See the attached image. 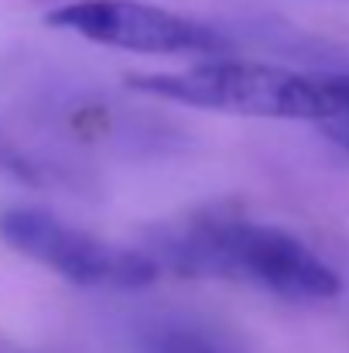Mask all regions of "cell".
I'll return each mask as SVG.
<instances>
[{"label": "cell", "mask_w": 349, "mask_h": 353, "mask_svg": "<svg viewBox=\"0 0 349 353\" xmlns=\"http://www.w3.org/2000/svg\"><path fill=\"white\" fill-rule=\"evenodd\" d=\"M151 257L158 268H171L178 274L243 281L281 299L312 302L336 299L343 292L339 274L295 234L220 210L165 227Z\"/></svg>", "instance_id": "cell-1"}, {"label": "cell", "mask_w": 349, "mask_h": 353, "mask_svg": "<svg viewBox=\"0 0 349 353\" xmlns=\"http://www.w3.org/2000/svg\"><path fill=\"white\" fill-rule=\"evenodd\" d=\"M127 86L182 107L233 117L322 123L349 114V72L312 79L260 62H202L185 72L134 76L127 79Z\"/></svg>", "instance_id": "cell-2"}, {"label": "cell", "mask_w": 349, "mask_h": 353, "mask_svg": "<svg viewBox=\"0 0 349 353\" xmlns=\"http://www.w3.org/2000/svg\"><path fill=\"white\" fill-rule=\"evenodd\" d=\"M0 236L17 254L38 261L41 268L62 274L79 288H114L134 292L158 278V261L151 254L116 247L93 234H83L41 210H10L0 216Z\"/></svg>", "instance_id": "cell-3"}, {"label": "cell", "mask_w": 349, "mask_h": 353, "mask_svg": "<svg viewBox=\"0 0 349 353\" xmlns=\"http://www.w3.org/2000/svg\"><path fill=\"white\" fill-rule=\"evenodd\" d=\"M319 130L326 134V137H332L343 151H349V114H339V117H329L319 123Z\"/></svg>", "instance_id": "cell-5"}, {"label": "cell", "mask_w": 349, "mask_h": 353, "mask_svg": "<svg viewBox=\"0 0 349 353\" xmlns=\"http://www.w3.org/2000/svg\"><path fill=\"white\" fill-rule=\"evenodd\" d=\"M45 21L96 45L140 55H223L230 48L216 28L144 0H76L55 7Z\"/></svg>", "instance_id": "cell-4"}]
</instances>
